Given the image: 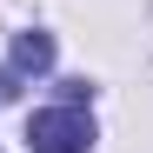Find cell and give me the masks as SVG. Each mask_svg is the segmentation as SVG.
<instances>
[{"label":"cell","instance_id":"obj_1","mask_svg":"<svg viewBox=\"0 0 153 153\" xmlns=\"http://www.w3.org/2000/svg\"><path fill=\"white\" fill-rule=\"evenodd\" d=\"M27 146L33 153H87L93 146V113L80 100H67V107H40L27 120Z\"/></svg>","mask_w":153,"mask_h":153},{"label":"cell","instance_id":"obj_2","mask_svg":"<svg viewBox=\"0 0 153 153\" xmlns=\"http://www.w3.org/2000/svg\"><path fill=\"white\" fill-rule=\"evenodd\" d=\"M53 67V33H20L13 40V73H47Z\"/></svg>","mask_w":153,"mask_h":153}]
</instances>
